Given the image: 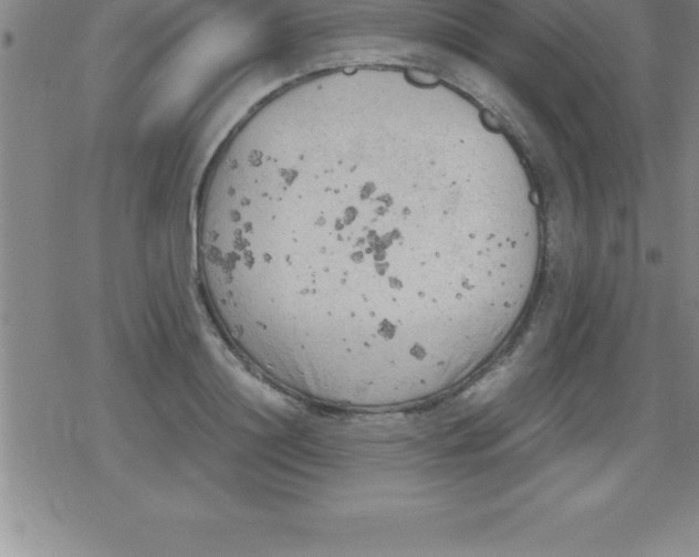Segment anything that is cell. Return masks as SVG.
I'll list each match as a JSON object with an SVG mask.
<instances>
[{
  "instance_id": "cell-1",
  "label": "cell",
  "mask_w": 699,
  "mask_h": 557,
  "mask_svg": "<svg viewBox=\"0 0 699 557\" xmlns=\"http://www.w3.org/2000/svg\"><path fill=\"white\" fill-rule=\"evenodd\" d=\"M418 132L392 101L336 96L262 108L217 153L197 208L199 284L268 379L374 398L441 364L479 271L447 243Z\"/></svg>"
}]
</instances>
